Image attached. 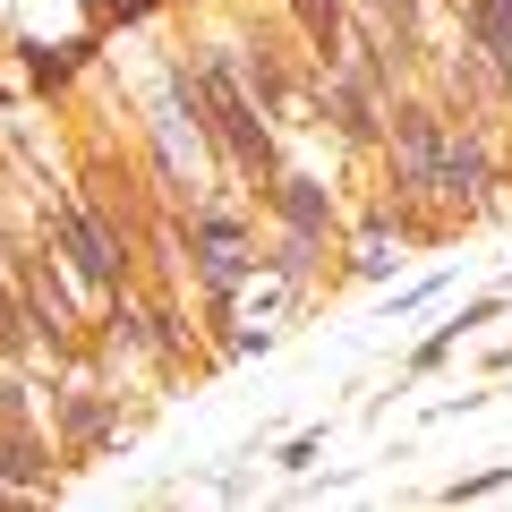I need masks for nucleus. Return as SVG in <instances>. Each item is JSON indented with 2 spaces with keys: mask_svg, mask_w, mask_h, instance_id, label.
Masks as SVG:
<instances>
[{
  "mask_svg": "<svg viewBox=\"0 0 512 512\" xmlns=\"http://www.w3.org/2000/svg\"><path fill=\"white\" fill-rule=\"evenodd\" d=\"M205 103H214V128H222V146H231V163H248V171H265L274 163V146H265V128H256V103L239 94V77H231V60H205Z\"/></svg>",
  "mask_w": 512,
  "mask_h": 512,
  "instance_id": "obj_1",
  "label": "nucleus"
},
{
  "mask_svg": "<svg viewBox=\"0 0 512 512\" xmlns=\"http://www.w3.org/2000/svg\"><path fill=\"white\" fill-rule=\"evenodd\" d=\"M60 239L77 248V274H86V282H120V256H111V239L94 231V214L69 205V214H60Z\"/></svg>",
  "mask_w": 512,
  "mask_h": 512,
  "instance_id": "obj_2",
  "label": "nucleus"
},
{
  "mask_svg": "<svg viewBox=\"0 0 512 512\" xmlns=\"http://www.w3.org/2000/svg\"><path fill=\"white\" fill-rule=\"evenodd\" d=\"M274 197H282V214H291V231H299V239H308V231H325V197H316L308 180H282Z\"/></svg>",
  "mask_w": 512,
  "mask_h": 512,
  "instance_id": "obj_3",
  "label": "nucleus"
}]
</instances>
